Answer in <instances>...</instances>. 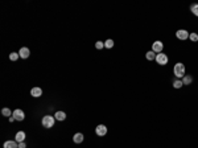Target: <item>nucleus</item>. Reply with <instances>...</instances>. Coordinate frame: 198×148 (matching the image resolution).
Instances as JSON below:
<instances>
[{
    "label": "nucleus",
    "mask_w": 198,
    "mask_h": 148,
    "mask_svg": "<svg viewBox=\"0 0 198 148\" xmlns=\"http://www.w3.org/2000/svg\"><path fill=\"white\" fill-rule=\"evenodd\" d=\"M19 148H26V144L24 142H21V143H19Z\"/></svg>",
    "instance_id": "5701e85b"
},
{
    "label": "nucleus",
    "mask_w": 198,
    "mask_h": 148,
    "mask_svg": "<svg viewBox=\"0 0 198 148\" xmlns=\"http://www.w3.org/2000/svg\"><path fill=\"white\" fill-rule=\"evenodd\" d=\"M54 120H56L54 117H52V115H45V117L42 118V120H41V123H42V126L45 128H50L54 126Z\"/></svg>",
    "instance_id": "f03ea898"
},
{
    "label": "nucleus",
    "mask_w": 198,
    "mask_h": 148,
    "mask_svg": "<svg viewBox=\"0 0 198 148\" xmlns=\"http://www.w3.org/2000/svg\"><path fill=\"white\" fill-rule=\"evenodd\" d=\"M12 117H13L16 120H24V118H25V114H24V111H23V110L17 108V110H15V111H13Z\"/></svg>",
    "instance_id": "0eeeda50"
},
{
    "label": "nucleus",
    "mask_w": 198,
    "mask_h": 148,
    "mask_svg": "<svg viewBox=\"0 0 198 148\" xmlns=\"http://www.w3.org/2000/svg\"><path fill=\"white\" fill-rule=\"evenodd\" d=\"M4 148H19V143L16 140H8L4 143Z\"/></svg>",
    "instance_id": "9d476101"
},
{
    "label": "nucleus",
    "mask_w": 198,
    "mask_h": 148,
    "mask_svg": "<svg viewBox=\"0 0 198 148\" xmlns=\"http://www.w3.org/2000/svg\"><path fill=\"white\" fill-rule=\"evenodd\" d=\"M192 82H193V77H192V75L185 74V77L182 78V83H184V85H190Z\"/></svg>",
    "instance_id": "2eb2a0df"
},
{
    "label": "nucleus",
    "mask_w": 198,
    "mask_h": 148,
    "mask_svg": "<svg viewBox=\"0 0 198 148\" xmlns=\"http://www.w3.org/2000/svg\"><path fill=\"white\" fill-rule=\"evenodd\" d=\"M85 139L83 134H81V132H78V134L74 135V138H73V140H74V143H77V144H79V143H82Z\"/></svg>",
    "instance_id": "f8f14e48"
},
{
    "label": "nucleus",
    "mask_w": 198,
    "mask_h": 148,
    "mask_svg": "<svg viewBox=\"0 0 198 148\" xmlns=\"http://www.w3.org/2000/svg\"><path fill=\"white\" fill-rule=\"evenodd\" d=\"M164 49V44L161 43V41H155V43L152 44V50L155 52V53H161Z\"/></svg>",
    "instance_id": "39448f33"
},
{
    "label": "nucleus",
    "mask_w": 198,
    "mask_h": 148,
    "mask_svg": "<svg viewBox=\"0 0 198 148\" xmlns=\"http://www.w3.org/2000/svg\"><path fill=\"white\" fill-rule=\"evenodd\" d=\"M15 138H16L15 140H16L17 143L24 142V140H25V132H24V131H19L17 134H16V136H15Z\"/></svg>",
    "instance_id": "9b49d317"
},
{
    "label": "nucleus",
    "mask_w": 198,
    "mask_h": 148,
    "mask_svg": "<svg viewBox=\"0 0 198 148\" xmlns=\"http://www.w3.org/2000/svg\"><path fill=\"white\" fill-rule=\"evenodd\" d=\"M114 40H111V38H108V40H106L104 41V46H106L107 49H111V48H114Z\"/></svg>",
    "instance_id": "dca6fc26"
},
{
    "label": "nucleus",
    "mask_w": 198,
    "mask_h": 148,
    "mask_svg": "<svg viewBox=\"0 0 198 148\" xmlns=\"http://www.w3.org/2000/svg\"><path fill=\"white\" fill-rule=\"evenodd\" d=\"M54 118L57 120H65L66 119V114L63 112V111H57V112H56V115H54Z\"/></svg>",
    "instance_id": "4468645a"
},
{
    "label": "nucleus",
    "mask_w": 198,
    "mask_h": 148,
    "mask_svg": "<svg viewBox=\"0 0 198 148\" xmlns=\"http://www.w3.org/2000/svg\"><path fill=\"white\" fill-rule=\"evenodd\" d=\"M95 132H97L98 136H104V135L107 134V127L104 124H99L95 128Z\"/></svg>",
    "instance_id": "423d86ee"
},
{
    "label": "nucleus",
    "mask_w": 198,
    "mask_h": 148,
    "mask_svg": "<svg viewBox=\"0 0 198 148\" xmlns=\"http://www.w3.org/2000/svg\"><path fill=\"white\" fill-rule=\"evenodd\" d=\"M145 58L148 61H153V60H156V53L153 50H149V52H147L145 53Z\"/></svg>",
    "instance_id": "ddd939ff"
},
{
    "label": "nucleus",
    "mask_w": 198,
    "mask_h": 148,
    "mask_svg": "<svg viewBox=\"0 0 198 148\" xmlns=\"http://www.w3.org/2000/svg\"><path fill=\"white\" fill-rule=\"evenodd\" d=\"M173 73L177 78H184L185 77V65L181 62H177L173 68Z\"/></svg>",
    "instance_id": "f257e3e1"
},
{
    "label": "nucleus",
    "mask_w": 198,
    "mask_h": 148,
    "mask_svg": "<svg viewBox=\"0 0 198 148\" xmlns=\"http://www.w3.org/2000/svg\"><path fill=\"white\" fill-rule=\"evenodd\" d=\"M189 32L186 29H180V31L176 32V37H177L178 40H188L189 38Z\"/></svg>",
    "instance_id": "20e7f679"
},
{
    "label": "nucleus",
    "mask_w": 198,
    "mask_h": 148,
    "mask_svg": "<svg viewBox=\"0 0 198 148\" xmlns=\"http://www.w3.org/2000/svg\"><path fill=\"white\" fill-rule=\"evenodd\" d=\"M168 61H169V58H168V56L165 53L156 54V62H157L158 65H167Z\"/></svg>",
    "instance_id": "7ed1b4c3"
},
{
    "label": "nucleus",
    "mask_w": 198,
    "mask_h": 148,
    "mask_svg": "<svg viewBox=\"0 0 198 148\" xmlns=\"http://www.w3.org/2000/svg\"><path fill=\"white\" fill-rule=\"evenodd\" d=\"M182 86H184V83H182L181 80H176L174 82H173V87L174 89H180V87H182Z\"/></svg>",
    "instance_id": "a211bd4d"
},
{
    "label": "nucleus",
    "mask_w": 198,
    "mask_h": 148,
    "mask_svg": "<svg viewBox=\"0 0 198 148\" xmlns=\"http://www.w3.org/2000/svg\"><path fill=\"white\" fill-rule=\"evenodd\" d=\"M19 54H20V57L21 58H28L29 57V54H31V50H29V48H21L20 52H19Z\"/></svg>",
    "instance_id": "1a4fd4ad"
},
{
    "label": "nucleus",
    "mask_w": 198,
    "mask_h": 148,
    "mask_svg": "<svg viewBox=\"0 0 198 148\" xmlns=\"http://www.w3.org/2000/svg\"><path fill=\"white\" fill-rule=\"evenodd\" d=\"M1 114L4 115V117H8V118H11V115L13 114V112H12L11 110H9V108H3V110H1Z\"/></svg>",
    "instance_id": "f3484780"
},
{
    "label": "nucleus",
    "mask_w": 198,
    "mask_h": 148,
    "mask_svg": "<svg viewBox=\"0 0 198 148\" xmlns=\"http://www.w3.org/2000/svg\"><path fill=\"white\" fill-rule=\"evenodd\" d=\"M189 38L193 41V43H195V41H198V34L197 33H190L189 34Z\"/></svg>",
    "instance_id": "412c9836"
},
{
    "label": "nucleus",
    "mask_w": 198,
    "mask_h": 148,
    "mask_svg": "<svg viewBox=\"0 0 198 148\" xmlns=\"http://www.w3.org/2000/svg\"><path fill=\"white\" fill-rule=\"evenodd\" d=\"M192 12H193V15H195V16L198 17V4H193L192 6Z\"/></svg>",
    "instance_id": "aec40b11"
},
{
    "label": "nucleus",
    "mask_w": 198,
    "mask_h": 148,
    "mask_svg": "<svg viewBox=\"0 0 198 148\" xmlns=\"http://www.w3.org/2000/svg\"><path fill=\"white\" fill-rule=\"evenodd\" d=\"M104 46V43H102V41H97V44H95V48L97 49H103Z\"/></svg>",
    "instance_id": "4be33fe9"
},
{
    "label": "nucleus",
    "mask_w": 198,
    "mask_h": 148,
    "mask_svg": "<svg viewBox=\"0 0 198 148\" xmlns=\"http://www.w3.org/2000/svg\"><path fill=\"white\" fill-rule=\"evenodd\" d=\"M31 95L32 97H35V98H38L42 95V89L41 87H33L31 90Z\"/></svg>",
    "instance_id": "6e6552de"
},
{
    "label": "nucleus",
    "mask_w": 198,
    "mask_h": 148,
    "mask_svg": "<svg viewBox=\"0 0 198 148\" xmlns=\"http://www.w3.org/2000/svg\"><path fill=\"white\" fill-rule=\"evenodd\" d=\"M19 57H20V54L16 53V52H13V53L9 54V60H11V61H16Z\"/></svg>",
    "instance_id": "6ab92c4d"
}]
</instances>
